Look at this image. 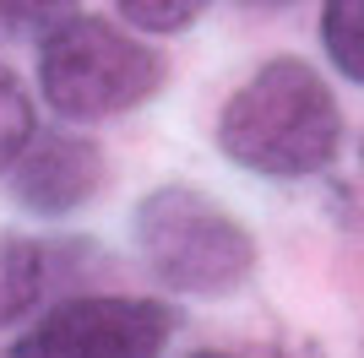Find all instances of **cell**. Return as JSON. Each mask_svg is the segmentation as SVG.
Wrapping results in <instances>:
<instances>
[{"label": "cell", "mask_w": 364, "mask_h": 358, "mask_svg": "<svg viewBox=\"0 0 364 358\" xmlns=\"http://www.w3.org/2000/svg\"><path fill=\"white\" fill-rule=\"evenodd\" d=\"M82 250L87 244H71V239H0V331L44 315V298L65 283V271L82 261Z\"/></svg>", "instance_id": "6"}, {"label": "cell", "mask_w": 364, "mask_h": 358, "mask_svg": "<svg viewBox=\"0 0 364 358\" xmlns=\"http://www.w3.org/2000/svg\"><path fill=\"white\" fill-rule=\"evenodd\" d=\"M0 179H6V190H11V201L22 212L65 217V212L87 207L92 195L104 190V147L82 131L49 125L22 147V158Z\"/></svg>", "instance_id": "5"}, {"label": "cell", "mask_w": 364, "mask_h": 358, "mask_svg": "<svg viewBox=\"0 0 364 358\" xmlns=\"http://www.w3.org/2000/svg\"><path fill=\"white\" fill-rule=\"evenodd\" d=\"M174 315L158 298L76 293L49 304L0 358H164Z\"/></svg>", "instance_id": "4"}, {"label": "cell", "mask_w": 364, "mask_h": 358, "mask_svg": "<svg viewBox=\"0 0 364 358\" xmlns=\"http://www.w3.org/2000/svg\"><path fill=\"white\" fill-rule=\"evenodd\" d=\"M33 136H38V119H33V98L22 87V76L11 65H0V174L22 158Z\"/></svg>", "instance_id": "8"}, {"label": "cell", "mask_w": 364, "mask_h": 358, "mask_svg": "<svg viewBox=\"0 0 364 358\" xmlns=\"http://www.w3.org/2000/svg\"><path fill=\"white\" fill-rule=\"evenodd\" d=\"M164 82L168 60L147 38L87 11L38 44V92L60 119H76V125L131 114L147 98H158Z\"/></svg>", "instance_id": "3"}, {"label": "cell", "mask_w": 364, "mask_h": 358, "mask_svg": "<svg viewBox=\"0 0 364 358\" xmlns=\"http://www.w3.org/2000/svg\"><path fill=\"white\" fill-rule=\"evenodd\" d=\"M234 6H250V11H277V6H294V0H234Z\"/></svg>", "instance_id": "12"}, {"label": "cell", "mask_w": 364, "mask_h": 358, "mask_svg": "<svg viewBox=\"0 0 364 358\" xmlns=\"http://www.w3.org/2000/svg\"><path fill=\"white\" fill-rule=\"evenodd\" d=\"M114 11L125 16V28L152 33V38H174L207 11V0H114Z\"/></svg>", "instance_id": "10"}, {"label": "cell", "mask_w": 364, "mask_h": 358, "mask_svg": "<svg viewBox=\"0 0 364 358\" xmlns=\"http://www.w3.org/2000/svg\"><path fill=\"white\" fill-rule=\"evenodd\" d=\"M82 16V0H0V28L11 38H55Z\"/></svg>", "instance_id": "9"}, {"label": "cell", "mask_w": 364, "mask_h": 358, "mask_svg": "<svg viewBox=\"0 0 364 358\" xmlns=\"http://www.w3.org/2000/svg\"><path fill=\"white\" fill-rule=\"evenodd\" d=\"M321 44L337 71L364 87V0H326L321 6Z\"/></svg>", "instance_id": "7"}, {"label": "cell", "mask_w": 364, "mask_h": 358, "mask_svg": "<svg viewBox=\"0 0 364 358\" xmlns=\"http://www.w3.org/2000/svg\"><path fill=\"white\" fill-rule=\"evenodd\" d=\"M185 358H321V342H261V347H196Z\"/></svg>", "instance_id": "11"}, {"label": "cell", "mask_w": 364, "mask_h": 358, "mask_svg": "<svg viewBox=\"0 0 364 358\" xmlns=\"http://www.w3.org/2000/svg\"><path fill=\"white\" fill-rule=\"evenodd\" d=\"M213 141L245 174L310 179L343 147V114L316 65L277 55L228 92V104L218 109Z\"/></svg>", "instance_id": "1"}, {"label": "cell", "mask_w": 364, "mask_h": 358, "mask_svg": "<svg viewBox=\"0 0 364 358\" xmlns=\"http://www.w3.org/2000/svg\"><path fill=\"white\" fill-rule=\"evenodd\" d=\"M131 239L168 293L228 298L256 277V234L191 185H158L141 195Z\"/></svg>", "instance_id": "2"}]
</instances>
